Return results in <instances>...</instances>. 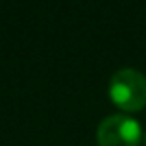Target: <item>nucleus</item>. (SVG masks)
<instances>
[{
    "label": "nucleus",
    "mask_w": 146,
    "mask_h": 146,
    "mask_svg": "<svg viewBox=\"0 0 146 146\" xmlns=\"http://www.w3.org/2000/svg\"><path fill=\"white\" fill-rule=\"evenodd\" d=\"M109 98L126 113L146 107V76L135 68H120L109 80Z\"/></svg>",
    "instance_id": "obj_1"
},
{
    "label": "nucleus",
    "mask_w": 146,
    "mask_h": 146,
    "mask_svg": "<svg viewBox=\"0 0 146 146\" xmlns=\"http://www.w3.org/2000/svg\"><path fill=\"white\" fill-rule=\"evenodd\" d=\"M141 141H143L141 126L131 117L111 115L98 124V146H139Z\"/></svg>",
    "instance_id": "obj_2"
},
{
    "label": "nucleus",
    "mask_w": 146,
    "mask_h": 146,
    "mask_svg": "<svg viewBox=\"0 0 146 146\" xmlns=\"http://www.w3.org/2000/svg\"><path fill=\"white\" fill-rule=\"evenodd\" d=\"M144 146H146V133H144Z\"/></svg>",
    "instance_id": "obj_3"
}]
</instances>
